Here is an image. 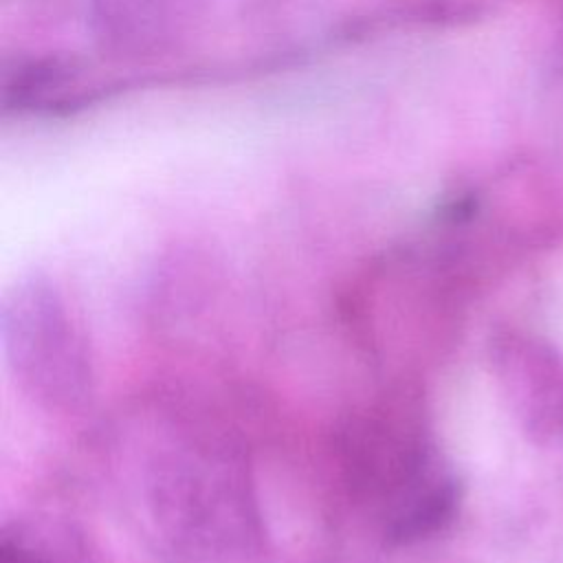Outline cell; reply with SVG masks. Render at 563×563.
<instances>
[{"instance_id": "3957f363", "label": "cell", "mask_w": 563, "mask_h": 563, "mask_svg": "<svg viewBox=\"0 0 563 563\" xmlns=\"http://www.w3.org/2000/svg\"><path fill=\"white\" fill-rule=\"evenodd\" d=\"M378 455L369 460L376 471V510L387 543L411 545L442 532L457 515L462 486L427 440L405 435L376 438Z\"/></svg>"}, {"instance_id": "5b68a950", "label": "cell", "mask_w": 563, "mask_h": 563, "mask_svg": "<svg viewBox=\"0 0 563 563\" xmlns=\"http://www.w3.org/2000/svg\"><path fill=\"white\" fill-rule=\"evenodd\" d=\"M0 563H95L81 534L53 517H18L2 526Z\"/></svg>"}, {"instance_id": "277c9868", "label": "cell", "mask_w": 563, "mask_h": 563, "mask_svg": "<svg viewBox=\"0 0 563 563\" xmlns=\"http://www.w3.org/2000/svg\"><path fill=\"white\" fill-rule=\"evenodd\" d=\"M490 363L526 438L541 446L563 442V354L539 334L504 330L490 343Z\"/></svg>"}, {"instance_id": "7a4b0ae2", "label": "cell", "mask_w": 563, "mask_h": 563, "mask_svg": "<svg viewBox=\"0 0 563 563\" xmlns=\"http://www.w3.org/2000/svg\"><path fill=\"white\" fill-rule=\"evenodd\" d=\"M0 339L20 391L46 411H77L92 391L86 336L62 292L44 275L13 282L2 297Z\"/></svg>"}, {"instance_id": "6da1fadb", "label": "cell", "mask_w": 563, "mask_h": 563, "mask_svg": "<svg viewBox=\"0 0 563 563\" xmlns=\"http://www.w3.org/2000/svg\"><path fill=\"white\" fill-rule=\"evenodd\" d=\"M134 488L145 526L174 563H253L262 519L244 453L222 433L167 420L141 438Z\"/></svg>"}]
</instances>
